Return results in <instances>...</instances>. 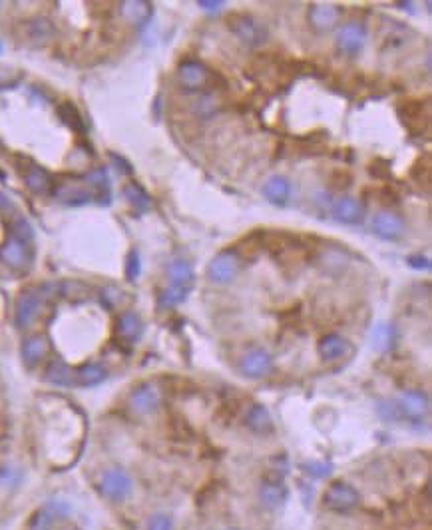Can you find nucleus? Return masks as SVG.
Returning a JSON list of instances; mask_svg holds the SVG:
<instances>
[{"label": "nucleus", "instance_id": "4468645a", "mask_svg": "<svg viewBox=\"0 0 432 530\" xmlns=\"http://www.w3.org/2000/svg\"><path fill=\"white\" fill-rule=\"evenodd\" d=\"M372 232L383 237V239H399L404 232V223L402 219L397 216V214H390V212H381L372 218Z\"/></svg>", "mask_w": 432, "mask_h": 530}, {"label": "nucleus", "instance_id": "f3484780", "mask_svg": "<svg viewBox=\"0 0 432 530\" xmlns=\"http://www.w3.org/2000/svg\"><path fill=\"white\" fill-rule=\"evenodd\" d=\"M309 20L317 31H329L339 20V8L335 4H315L309 10Z\"/></svg>", "mask_w": 432, "mask_h": 530}, {"label": "nucleus", "instance_id": "c9c22d12", "mask_svg": "<svg viewBox=\"0 0 432 530\" xmlns=\"http://www.w3.org/2000/svg\"><path fill=\"white\" fill-rule=\"evenodd\" d=\"M20 80H22V72H18L15 68L0 66V88H15Z\"/></svg>", "mask_w": 432, "mask_h": 530}, {"label": "nucleus", "instance_id": "a211bd4d", "mask_svg": "<svg viewBox=\"0 0 432 530\" xmlns=\"http://www.w3.org/2000/svg\"><path fill=\"white\" fill-rule=\"evenodd\" d=\"M22 178H24V184L26 187L34 191V194H46L48 189L52 187V178L50 173L40 168L38 164L31 162L24 170H22Z\"/></svg>", "mask_w": 432, "mask_h": 530}, {"label": "nucleus", "instance_id": "6e6552de", "mask_svg": "<svg viewBox=\"0 0 432 530\" xmlns=\"http://www.w3.org/2000/svg\"><path fill=\"white\" fill-rule=\"evenodd\" d=\"M128 405L138 415H150L159 405V389L152 383H144L130 393Z\"/></svg>", "mask_w": 432, "mask_h": 530}, {"label": "nucleus", "instance_id": "c85d7f7f", "mask_svg": "<svg viewBox=\"0 0 432 530\" xmlns=\"http://www.w3.org/2000/svg\"><path fill=\"white\" fill-rule=\"evenodd\" d=\"M287 497V490L285 486L279 483H263L261 488H259V499H261V504H265L267 508H277L279 504L285 500Z\"/></svg>", "mask_w": 432, "mask_h": 530}, {"label": "nucleus", "instance_id": "5701e85b", "mask_svg": "<svg viewBox=\"0 0 432 530\" xmlns=\"http://www.w3.org/2000/svg\"><path fill=\"white\" fill-rule=\"evenodd\" d=\"M168 280L171 285H180L185 289H191L193 285V269L185 259H173L168 265Z\"/></svg>", "mask_w": 432, "mask_h": 530}, {"label": "nucleus", "instance_id": "f8f14e48", "mask_svg": "<svg viewBox=\"0 0 432 530\" xmlns=\"http://www.w3.org/2000/svg\"><path fill=\"white\" fill-rule=\"evenodd\" d=\"M397 405H399L401 415H406L408 419H422L431 409L429 397L420 391H404L401 399L397 401Z\"/></svg>", "mask_w": 432, "mask_h": 530}, {"label": "nucleus", "instance_id": "393cba45", "mask_svg": "<svg viewBox=\"0 0 432 530\" xmlns=\"http://www.w3.org/2000/svg\"><path fill=\"white\" fill-rule=\"evenodd\" d=\"M263 196L271 203H285L289 198V182L281 176H273L265 182Z\"/></svg>", "mask_w": 432, "mask_h": 530}, {"label": "nucleus", "instance_id": "bb28decb", "mask_svg": "<svg viewBox=\"0 0 432 530\" xmlns=\"http://www.w3.org/2000/svg\"><path fill=\"white\" fill-rule=\"evenodd\" d=\"M106 369L98 363H88L76 371V385L80 387H96L106 379Z\"/></svg>", "mask_w": 432, "mask_h": 530}, {"label": "nucleus", "instance_id": "a18cd8bd", "mask_svg": "<svg viewBox=\"0 0 432 530\" xmlns=\"http://www.w3.org/2000/svg\"><path fill=\"white\" fill-rule=\"evenodd\" d=\"M230 530H232V529H230Z\"/></svg>", "mask_w": 432, "mask_h": 530}, {"label": "nucleus", "instance_id": "37998d69", "mask_svg": "<svg viewBox=\"0 0 432 530\" xmlns=\"http://www.w3.org/2000/svg\"><path fill=\"white\" fill-rule=\"evenodd\" d=\"M12 207V203H10V200L0 191V212H8Z\"/></svg>", "mask_w": 432, "mask_h": 530}, {"label": "nucleus", "instance_id": "1a4fd4ad", "mask_svg": "<svg viewBox=\"0 0 432 530\" xmlns=\"http://www.w3.org/2000/svg\"><path fill=\"white\" fill-rule=\"evenodd\" d=\"M239 269V257L233 251H223L214 257L207 267V275L214 283H230Z\"/></svg>", "mask_w": 432, "mask_h": 530}, {"label": "nucleus", "instance_id": "7c9ffc66", "mask_svg": "<svg viewBox=\"0 0 432 530\" xmlns=\"http://www.w3.org/2000/svg\"><path fill=\"white\" fill-rule=\"evenodd\" d=\"M189 293V289H185V287H180V285H171L168 283L164 289H162V293H159V299H157V305L164 309V307H173V305H178V303H182L185 297Z\"/></svg>", "mask_w": 432, "mask_h": 530}, {"label": "nucleus", "instance_id": "412c9836", "mask_svg": "<svg viewBox=\"0 0 432 530\" xmlns=\"http://www.w3.org/2000/svg\"><path fill=\"white\" fill-rule=\"evenodd\" d=\"M123 196H126L128 203L134 207V212H136L138 216L146 214V212L152 207V198H150V194L139 186L138 182L126 184V187H123Z\"/></svg>", "mask_w": 432, "mask_h": 530}, {"label": "nucleus", "instance_id": "e433bc0d", "mask_svg": "<svg viewBox=\"0 0 432 530\" xmlns=\"http://www.w3.org/2000/svg\"><path fill=\"white\" fill-rule=\"evenodd\" d=\"M148 530H173V522L168 515H154L148 522Z\"/></svg>", "mask_w": 432, "mask_h": 530}, {"label": "nucleus", "instance_id": "f257e3e1", "mask_svg": "<svg viewBox=\"0 0 432 530\" xmlns=\"http://www.w3.org/2000/svg\"><path fill=\"white\" fill-rule=\"evenodd\" d=\"M31 243L32 241L28 239H22L8 232L4 243L0 246V262L15 271H26L32 265V255H34Z\"/></svg>", "mask_w": 432, "mask_h": 530}, {"label": "nucleus", "instance_id": "a878e982", "mask_svg": "<svg viewBox=\"0 0 432 530\" xmlns=\"http://www.w3.org/2000/svg\"><path fill=\"white\" fill-rule=\"evenodd\" d=\"M84 180L96 191V196L100 198V203H104V205L110 203V178L104 168H98V170L86 173Z\"/></svg>", "mask_w": 432, "mask_h": 530}, {"label": "nucleus", "instance_id": "58836bf2", "mask_svg": "<svg viewBox=\"0 0 432 530\" xmlns=\"http://www.w3.org/2000/svg\"><path fill=\"white\" fill-rule=\"evenodd\" d=\"M307 472L309 475H313V477H325V475H329V465H325V463H313V465H309Z\"/></svg>", "mask_w": 432, "mask_h": 530}, {"label": "nucleus", "instance_id": "4c0bfd02", "mask_svg": "<svg viewBox=\"0 0 432 530\" xmlns=\"http://www.w3.org/2000/svg\"><path fill=\"white\" fill-rule=\"evenodd\" d=\"M379 413L385 417V419H392V421H397V419H401V411H399V405L397 403H388V401H381V405H379Z\"/></svg>", "mask_w": 432, "mask_h": 530}, {"label": "nucleus", "instance_id": "4be33fe9", "mask_svg": "<svg viewBox=\"0 0 432 530\" xmlns=\"http://www.w3.org/2000/svg\"><path fill=\"white\" fill-rule=\"evenodd\" d=\"M152 15V6L150 2H141V0H130L120 4V16L130 24H139L146 22Z\"/></svg>", "mask_w": 432, "mask_h": 530}, {"label": "nucleus", "instance_id": "423d86ee", "mask_svg": "<svg viewBox=\"0 0 432 530\" xmlns=\"http://www.w3.org/2000/svg\"><path fill=\"white\" fill-rule=\"evenodd\" d=\"M399 116H401L402 124L406 126L413 134H420L429 126L431 104L422 102V100H406L399 106Z\"/></svg>", "mask_w": 432, "mask_h": 530}, {"label": "nucleus", "instance_id": "dca6fc26", "mask_svg": "<svg viewBox=\"0 0 432 530\" xmlns=\"http://www.w3.org/2000/svg\"><path fill=\"white\" fill-rule=\"evenodd\" d=\"M48 349H50V345H48L46 337H42V335H34V337L24 339V343L20 347V355H22L24 365L26 367L38 365L42 359L46 357Z\"/></svg>", "mask_w": 432, "mask_h": 530}, {"label": "nucleus", "instance_id": "0eeeda50", "mask_svg": "<svg viewBox=\"0 0 432 530\" xmlns=\"http://www.w3.org/2000/svg\"><path fill=\"white\" fill-rule=\"evenodd\" d=\"M325 506L329 511H337V513H347L351 508H355L358 502V493L351 484L347 483H333L323 495Z\"/></svg>", "mask_w": 432, "mask_h": 530}, {"label": "nucleus", "instance_id": "9d476101", "mask_svg": "<svg viewBox=\"0 0 432 530\" xmlns=\"http://www.w3.org/2000/svg\"><path fill=\"white\" fill-rule=\"evenodd\" d=\"M365 40H367V31L358 22H347L337 32V48L345 54H356L365 46Z\"/></svg>", "mask_w": 432, "mask_h": 530}, {"label": "nucleus", "instance_id": "2eb2a0df", "mask_svg": "<svg viewBox=\"0 0 432 530\" xmlns=\"http://www.w3.org/2000/svg\"><path fill=\"white\" fill-rule=\"evenodd\" d=\"M178 78L189 90H200L207 82H209V72L203 64L196 60H187L180 66L178 70Z\"/></svg>", "mask_w": 432, "mask_h": 530}, {"label": "nucleus", "instance_id": "f03ea898", "mask_svg": "<svg viewBox=\"0 0 432 530\" xmlns=\"http://www.w3.org/2000/svg\"><path fill=\"white\" fill-rule=\"evenodd\" d=\"M98 490L110 502H122L132 493V479H130V475L123 468H108L100 477Z\"/></svg>", "mask_w": 432, "mask_h": 530}, {"label": "nucleus", "instance_id": "20e7f679", "mask_svg": "<svg viewBox=\"0 0 432 530\" xmlns=\"http://www.w3.org/2000/svg\"><path fill=\"white\" fill-rule=\"evenodd\" d=\"M44 287H46V285L36 287V289H26V291H22L20 297L16 299V327H28V325H32V321L38 317L40 307H42V301H44Z\"/></svg>", "mask_w": 432, "mask_h": 530}, {"label": "nucleus", "instance_id": "6ab92c4d", "mask_svg": "<svg viewBox=\"0 0 432 530\" xmlns=\"http://www.w3.org/2000/svg\"><path fill=\"white\" fill-rule=\"evenodd\" d=\"M333 218L340 223H358L363 219V205L353 198H340L333 203Z\"/></svg>", "mask_w": 432, "mask_h": 530}, {"label": "nucleus", "instance_id": "cd10ccee", "mask_svg": "<svg viewBox=\"0 0 432 530\" xmlns=\"http://www.w3.org/2000/svg\"><path fill=\"white\" fill-rule=\"evenodd\" d=\"M247 427L253 429L255 433H269L273 422L269 417V411L263 405H253L247 413Z\"/></svg>", "mask_w": 432, "mask_h": 530}, {"label": "nucleus", "instance_id": "f704fd0d", "mask_svg": "<svg viewBox=\"0 0 432 530\" xmlns=\"http://www.w3.org/2000/svg\"><path fill=\"white\" fill-rule=\"evenodd\" d=\"M139 269H141V264H139V253L136 250H132L130 253H128V259H126V277H128V281L138 280Z\"/></svg>", "mask_w": 432, "mask_h": 530}, {"label": "nucleus", "instance_id": "b1692460", "mask_svg": "<svg viewBox=\"0 0 432 530\" xmlns=\"http://www.w3.org/2000/svg\"><path fill=\"white\" fill-rule=\"evenodd\" d=\"M351 351L349 343L339 335H325L319 341V355L323 359H340Z\"/></svg>", "mask_w": 432, "mask_h": 530}, {"label": "nucleus", "instance_id": "c03bdc74", "mask_svg": "<svg viewBox=\"0 0 432 530\" xmlns=\"http://www.w3.org/2000/svg\"><path fill=\"white\" fill-rule=\"evenodd\" d=\"M2 48H4V46H2V42H0V52H2Z\"/></svg>", "mask_w": 432, "mask_h": 530}, {"label": "nucleus", "instance_id": "9b49d317", "mask_svg": "<svg viewBox=\"0 0 432 530\" xmlns=\"http://www.w3.org/2000/svg\"><path fill=\"white\" fill-rule=\"evenodd\" d=\"M239 369H241V373L247 375V377L257 379V377H263V375H267L273 369V359H271V355H269L267 351H263V349H251V351H247L245 355H243V359H241Z\"/></svg>", "mask_w": 432, "mask_h": 530}, {"label": "nucleus", "instance_id": "a19ab883", "mask_svg": "<svg viewBox=\"0 0 432 530\" xmlns=\"http://www.w3.org/2000/svg\"><path fill=\"white\" fill-rule=\"evenodd\" d=\"M221 4H223L221 0H217V2H214V0H200V2H198V6L205 8V10H217Z\"/></svg>", "mask_w": 432, "mask_h": 530}, {"label": "nucleus", "instance_id": "7ed1b4c3", "mask_svg": "<svg viewBox=\"0 0 432 530\" xmlns=\"http://www.w3.org/2000/svg\"><path fill=\"white\" fill-rule=\"evenodd\" d=\"M227 26L247 46H259L267 40L265 26L249 15H232L227 20Z\"/></svg>", "mask_w": 432, "mask_h": 530}, {"label": "nucleus", "instance_id": "c756f323", "mask_svg": "<svg viewBox=\"0 0 432 530\" xmlns=\"http://www.w3.org/2000/svg\"><path fill=\"white\" fill-rule=\"evenodd\" d=\"M58 116H60V120L64 124L68 126L70 130H74L78 134H84V120H82V116H80V112L78 108L72 104V102H62L60 106H58Z\"/></svg>", "mask_w": 432, "mask_h": 530}, {"label": "nucleus", "instance_id": "ddd939ff", "mask_svg": "<svg viewBox=\"0 0 432 530\" xmlns=\"http://www.w3.org/2000/svg\"><path fill=\"white\" fill-rule=\"evenodd\" d=\"M141 333H144V323H141L138 313L123 311L118 317V321H116V335H118V339H122L123 343H138Z\"/></svg>", "mask_w": 432, "mask_h": 530}, {"label": "nucleus", "instance_id": "79ce46f5", "mask_svg": "<svg viewBox=\"0 0 432 530\" xmlns=\"http://www.w3.org/2000/svg\"><path fill=\"white\" fill-rule=\"evenodd\" d=\"M112 160H114V162H118V170H122L123 173H132L130 164H128V162H123L122 157H118V156H114V154H112Z\"/></svg>", "mask_w": 432, "mask_h": 530}, {"label": "nucleus", "instance_id": "2f4dec72", "mask_svg": "<svg viewBox=\"0 0 432 530\" xmlns=\"http://www.w3.org/2000/svg\"><path fill=\"white\" fill-rule=\"evenodd\" d=\"M26 28H28V38L34 40V42H44L48 40L50 36H52V24L48 22L46 18H36V20H31L28 24H26Z\"/></svg>", "mask_w": 432, "mask_h": 530}, {"label": "nucleus", "instance_id": "72a5a7b5", "mask_svg": "<svg viewBox=\"0 0 432 530\" xmlns=\"http://www.w3.org/2000/svg\"><path fill=\"white\" fill-rule=\"evenodd\" d=\"M370 339H372V347H374V349H386L388 345L392 343V327H388V325H377V327L372 329Z\"/></svg>", "mask_w": 432, "mask_h": 530}, {"label": "nucleus", "instance_id": "aec40b11", "mask_svg": "<svg viewBox=\"0 0 432 530\" xmlns=\"http://www.w3.org/2000/svg\"><path fill=\"white\" fill-rule=\"evenodd\" d=\"M46 381L58 387H74L76 385V371L70 369L64 361L54 359L46 369Z\"/></svg>", "mask_w": 432, "mask_h": 530}, {"label": "nucleus", "instance_id": "ea45409f", "mask_svg": "<svg viewBox=\"0 0 432 530\" xmlns=\"http://www.w3.org/2000/svg\"><path fill=\"white\" fill-rule=\"evenodd\" d=\"M408 264L418 269H431V262L426 257H408Z\"/></svg>", "mask_w": 432, "mask_h": 530}, {"label": "nucleus", "instance_id": "473e14b6", "mask_svg": "<svg viewBox=\"0 0 432 530\" xmlns=\"http://www.w3.org/2000/svg\"><path fill=\"white\" fill-rule=\"evenodd\" d=\"M411 178L417 182V184H424V186L429 187L431 186V157L424 156V160L420 157L417 164H415V168H413V172H411Z\"/></svg>", "mask_w": 432, "mask_h": 530}, {"label": "nucleus", "instance_id": "39448f33", "mask_svg": "<svg viewBox=\"0 0 432 530\" xmlns=\"http://www.w3.org/2000/svg\"><path fill=\"white\" fill-rule=\"evenodd\" d=\"M52 196L62 203H68V205H82V203H88L94 198L92 187L86 184L84 178H74V180H68V182H58L54 189H52Z\"/></svg>", "mask_w": 432, "mask_h": 530}]
</instances>
